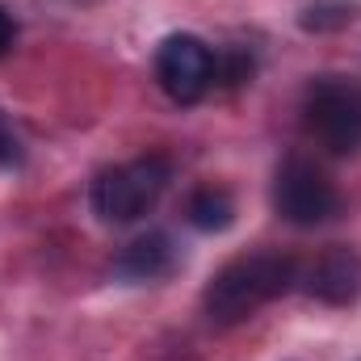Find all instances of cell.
Segmentation results:
<instances>
[{
	"label": "cell",
	"mask_w": 361,
	"mask_h": 361,
	"mask_svg": "<svg viewBox=\"0 0 361 361\" xmlns=\"http://www.w3.org/2000/svg\"><path fill=\"white\" fill-rule=\"evenodd\" d=\"M298 281V261L286 252H244L235 261H227L223 269L202 290V307L214 324L231 328L252 319L261 307H269L273 298L290 294Z\"/></svg>",
	"instance_id": "cell-1"
},
{
	"label": "cell",
	"mask_w": 361,
	"mask_h": 361,
	"mask_svg": "<svg viewBox=\"0 0 361 361\" xmlns=\"http://www.w3.org/2000/svg\"><path fill=\"white\" fill-rule=\"evenodd\" d=\"M169 180H173L169 156H139V160L114 164V169L97 173V180H92V210L101 223H114V227L139 223L143 214L156 210Z\"/></svg>",
	"instance_id": "cell-2"
},
{
	"label": "cell",
	"mask_w": 361,
	"mask_h": 361,
	"mask_svg": "<svg viewBox=\"0 0 361 361\" xmlns=\"http://www.w3.org/2000/svg\"><path fill=\"white\" fill-rule=\"evenodd\" d=\"M307 135L332 156L361 152V85L345 76H319L302 97Z\"/></svg>",
	"instance_id": "cell-3"
},
{
	"label": "cell",
	"mask_w": 361,
	"mask_h": 361,
	"mask_svg": "<svg viewBox=\"0 0 361 361\" xmlns=\"http://www.w3.org/2000/svg\"><path fill=\"white\" fill-rule=\"evenodd\" d=\"M273 210L290 227H324L341 214V189L315 160L290 156L273 173Z\"/></svg>",
	"instance_id": "cell-4"
},
{
	"label": "cell",
	"mask_w": 361,
	"mask_h": 361,
	"mask_svg": "<svg viewBox=\"0 0 361 361\" xmlns=\"http://www.w3.org/2000/svg\"><path fill=\"white\" fill-rule=\"evenodd\" d=\"M156 80L177 105H197L219 80V55L193 34H169L156 47Z\"/></svg>",
	"instance_id": "cell-5"
},
{
	"label": "cell",
	"mask_w": 361,
	"mask_h": 361,
	"mask_svg": "<svg viewBox=\"0 0 361 361\" xmlns=\"http://www.w3.org/2000/svg\"><path fill=\"white\" fill-rule=\"evenodd\" d=\"M298 281H307V294L311 298L332 302V307H345V302L357 298V290H361V261H357V252H349V248H328L307 269V277L298 273Z\"/></svg>",
	"instance_id": "cell-6"
},
{
	"label": "cell",
	"mask_w": 361,
	"mask_h": 361,
	"mask_svg": "<svg viewBox=\"0 0 361 361\" xmlns=\"http://www.w3.org/2000/svg\"><path fill=\"white\" fill-rule=\"evenodd\" d=\"M177 269V244L169 231H147L135 244L122 248V257L114 261V273L126 281H156L164 273Z\"/></svg>",
	"instance_id": "cell-7"
},
{
	"label": "cell",
	"mask_w": 361,
	"mask_h": 361,
	"mask_svg": "<svg viewBox=\"0 0 361 361\" xmlns=\"http://www.w3.org/2000/svg\"><path fill=\"white\" fill-rule=\"evenodd\" d=\"M185 219L197 227V231H227L235 223V202L223 185H202L189 193L185 202Z\"/></svg>",
	"instance_id": "cell-8"
},
{
	"label": "cell",
	"mask_w": 361,
	"mask_h": 361,
	"mask_svg": "<svg viewBox=\"0 0 361 361\" xmlns=\"http://www.w3.org/2000/svg\"><path fill=\"white\" fill-rule=\"evenodd\" d=\"M25 160V147H21V135L13 130L8 114L0 109V169H17Z\"/></svg>",
	"instance_id": "cell-9"
},
{
	"label": "cell",
	"mask_w": 361,
	"mask_h": 361,
	"mask_svg": "<svg viewBox=\"0 0 361 361\" xmlns=\"http://www.w3.org/2000/svg\"><path fill=\"white\" fill-rule=\"evenodd\" d=\"M13 38H17V25H13V13L0 4V55L13 47Z\"/></svg>",
	"instance_id": "cell-10"
}]
</instances>
